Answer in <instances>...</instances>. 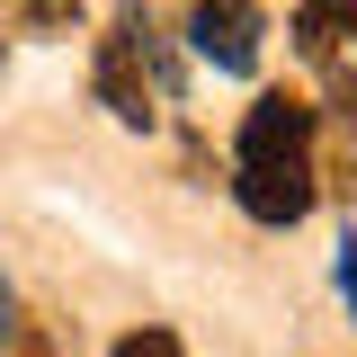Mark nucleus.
<instances>
[{
	"label": "nucleus",
	"mask_w": 357,
	"mask_h": 357,
	"mask_svg": "<svg viewBox=\"0 0 357 357\" xmlns=\"http://www.w3.org/2000/svg\"><path fill=\"white\" fill-rule=\"evenodd\" d=\"M232 197L241 215L286 232V223L312 215L321 197V161H312V107L295 89H268L259 107L241 116V143H232Z\"/></svg>",
	"instance_id": "f257e3e1"
},
{
	"label": "nucleus",
	"mask_w": 357,
	"mask_h": 357,
	"mask_svg": "<svg viewBox=\"0 0 357 357\" xmlns=\"http://www.w3.org/2000/svg\"><path fill=\"white\" fill-rule=\"evenodd\" d=\"M89 89H98V107L116 116V126H152V72H143V45H134L126 9H116V27L98 36V63H89Z\"/></svg>",
	"instance_id": "f03ea898"
},
{
	"label": "nucleus",
	"mask_w": 357,
	"mask_h": 357,
	"mask_svg": "<svg viewBox=\"0 0 357 357\" xmlns=\"http://www.w3.org/2000/svg\"><path fill=\"white\" fill-rule=\"evenodd\" d=\"M188 36H197V54L215 63V72H259V9L250 0H197V18H188Z\"/></svg>",
	"instance_id": "7ed1b4c3"
},
{
	"label": "nucleus",
	"mask_w": 357,
	"mask_h": 357,
	"mask_svg": "<svg viewBox=\"0 0 357 357\" xmlns=\"http://www.w3.org/2000/svg\"><path fill=\"white\" fill-rule=\"evenodd\" d=\"M340 36L357 45V0H304V9H295V45H304L312 63H331Z\"/></svg>",
	"instance_id": "20e7f679"
},
{
	"label": "nucleus",
	"mask_w": 357,
	"mask_h": 357,
	"mask_svg": "<svg viewBox=\"0 0 357 357\" xmlns=\"http://www.w3.org/2000/svg\"><path fill=\"white\" fill-rule=\"evenodd\" d=\"M116 9H126L134 45H143V72H152V89H161V98H178V89H188V63H178V54H170V36L152 27V9H143V0H116Z\"/></svg>",
	"instance_id": "39448f33"
},
{
	"label": "nucleus",
	"mask_w": 357,
	"mask_h": 357,
	"mask_svg": "<svg viewBox=\"0 0 357 357\" xmlns=\"http://www.w3.org/2000/svg\"><path fill=\"white\" fill-rule=\"evenodd\" d=\"M0 9H9L18 27H45V36H63V27L81 18V0H0Z\"/></svg>",
	"instance_id": "423d86ee"
},
{
	"label": "nucleus",
	"mask_w": 357,
	"mask_h": 357,
	"mask_svg": "<svg viewBox=\"0 0 357 357\" xmlns=\"http://www.w3.org/2000/svg\"><path fill=\"white\" fill-rule=\"evenodd\" d=\"M116 357H188L170 340V331H152V321H143V331H126V340H116Z\"/></svg>",
	"instance_id": "0eeeda50"
},
{
	"label": "nucleus",
	"mask_w": 357,
	"mask_h": 357,
	"mask_svg": "<svg viewBox=\"0 0 357 357\" xmlns=\"http://www.w3.org/2000/svg\"><path fill=\"white\" fill-rule=\"evenodd\" d=\"M321 72H331V107H340V126L357 134V81H349V72H340V63H321Z\"/></svg>",
	"instance_id": "6e6552de"
},
{
	"label": "nucleus",
	"mask_w": 357,
	"mask_h": 357,
	"mask_svg": "<svg viewBox=\"0 0 357 357\" xmlns=\"http://www.w3.org/2000/svg\"><path fill=\"white\" fill-rule=\"evenodd\" d=\"M340 295H349V312H357V241H340Z\"/></svg>",
	"instance_id": "1a4fd4ad"
},
{
	"label": "nucleus",
	"mask_w": 357,
	"mask_h": 357,
	"mask_svg": "<svg viewBox=\"0 0 357 357\" xmlns=\"http://www.w3.org/2000/svg\"><path fill=\"white\" fill-rule=\"evenodd\" d=\"M0 340H18V286L0 277Z\"/></svg>",
	"instance_id": "9d476101"
}]
</instances>
